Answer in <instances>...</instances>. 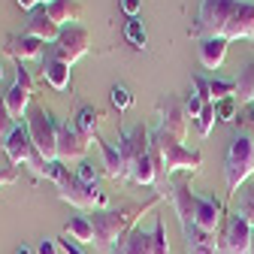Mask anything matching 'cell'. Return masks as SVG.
<instances>
[{"instance_id":"21","label":"cell","mask_w":254,"mask_h":254,"mask_svg":"<svg viewBox=\"0 0 254 254\" xmlns=\"http://www.w3.org/2000/svg\"><path fill=\"white\" fill-rule=\"evenodd\" d=\"M197 52H200V64L206 70H221V64H224V58H227V40H221V37L200 40Z\"/></svg>"},{"instance_id":"15","label":"cell","mask_w":254,"mask_h":254,"mask_svg":"<svg viewBox=\"0 0 254 254\" xmlns=\"http://www.w3.org/2000/svg\"><path fill=\"white\" fill-rule=\"evenodd\" d=\"M221 224H224V203L215 197L194 194V227H200L206 233H218Z\"/></svg>"},{"instance_id":"5","label":"cell","mask_w":254,"mask_h":254,"mask_svg":"<svg viewBox=\"0 0 254 254\" xmlns=\"http://www.w3.org/2000/svg\"><path fill=\"white\" fill-rule=\"evenodd\" d=\"M58 188V197L64 203H70L76 209H85V212H94V209H109V197L97 188V182H82L76 173H64L61 182L55 185Z\"/></svg>"},{"instance_id":"6","label":"cell","mask_w":254,"mask_h":254,"mask_svg":"<svg viewBox=\"0 0 254 254\" xmlns=\"http://www.w3.org/2000/svg\"><path fill=\"white\" fill-rule=\"evenodd\" d=\"M3 151H6V157H9V164H15V167H30V173H34L37 179H43L46 176V161H43V154L37 151V145H34V139H30V130H27V124H15V130L3 139Z\"/></svg>"},{"instance_id":"29","label":"cell","mask_w":254,"mask_h":254,"mask_svg":"<svg viewBox=\"0 0 254 254\" xmlns=\"http://www.w3.org/2000/svg\"><path fill=\"white\" fill-rule=\"evenodd\" d=\"M215 121H218V115H215V103H206V106H203V112H200V115L194 118V124H197V133H200V139H206V136L212 133Z\"/></svg>"},{"instance_id":"16","label":"cell","mask_w":254,"mask_h":254,"mask_svg":"<svg viewBox=\"0 0 254 254\" xmlns=\"http://www.w3.org/2000/svg\"><path fill=\"white\" fill-rule=\"evenodd\" d=\"M112 254H157L154 233L151 230H142L136 224V227H130V230L118 239V245L112 248Z\"/></svg>"},{"instance_id":"13","label":"cell","mask_w":254,"mask_h":254,"mask_svg":"<svg viewBox=\"0 0 254 254\" xmlns=\"http://www.w3.org/2000/svg\"><path fill=\"white\" fill-rule=\"evenodd\" d=\"M148 148H151V130H148L145 124H136L133 130H124V127L118 130V151L124 157L127 170H130L139 157H145Z\"/></svg>"},{"instance_id":"19","label":"cell","mask_w":254,"mask_h":254,"mask_svg":"<svg viewBox=\"0 0 254 254\" xmlns=\"http://www.w3.org/2000/svg\"><path fill=\"white\" fill-rule=\"evenodd\" d=\"M185 233V254H221V242H218V233H206L200 227L190 224Z\"/></svg>"},{"instance_id":"22","label":"cell","mask_w":254,"mask_h":254,"mask_svg":"<svg viewBox=\"0 0 254 254\" xmlns=\"http://www.w3.org/2000/svg\"><path fill=\"white\" fill-rule=\"evenodd\" d=\"M43 79L55 91H67L70 88V64H64L52 55H43Z\"/></svg>"},{"instance_id":"14","label":"cell","mask_w":254,"mask_h":254,"mask_svg":"<svg viewBox=\"0 0 254 254\" xmlns=\"http://www.w3.org/2000/svg\"><path fill=\"white\" fill-rule=\"evenodd\" d=\"M88 145H91V139L82 136L73 124L58 121V161H61V164L82 161V157L88 154Z\"/></svg>"},{"instance_id":"27","label":"cell","mask_w":254,"mask_h":254,"mask_svg":"<svg viewBox=\"0 0 254 254\" xmlns=\"http://www.w3.org/2000/svg\"><path fill=\"white\" fill-rule=\"evenodd\" d=\"M64 233H67L73 242H79V245H94V227H91V218H85V215L70 218V224H67Z\"/></svg>"},{"instance_id":"40","label":"cell","mask_w":254,"mask_h":254,"mask_svg":"<svg viewBox=\"0 0 254 254\" xmlns=\"http://www.w3.org/2000/svg\"><path fill=\"white\" fill-rule=\"evenodd\" d=\"M37 254H58V242L55 239H43L37 245Z\"/></svg>"},{"instance_id":"42","label":"cell","mask_w":254,"mask_h":254,"mask_svg":"<svg viewBox=\"0 0 254 254\" xmlns=\"http://www.w3.org/2000/svg\"><path fill=\"white\" fill-rule=\"evenodd\" d=\"M242 121L254 127V103H248V106H245V115H242Z\"/></svg>"},{"instance_id":"36","label":"cell","mask_w":254,"mask_h":254,"mask_svg":"<svg viewBox=\"0 0 254 254\" xmlns=\"http://www.w3.org/2000/svg\"><path fill=\"white\" fill-rule=\"evenodd\" d=\"M55 242H58V248H61L64 254H85V251L79 248V242H73V239H70L67 233H64V236H58Z\"/></svg>"},{"instance_id":"8","label":"cell","mask_w":254,"mask_h":254,"mask_svg":"<svg viewBox=\"0 0 254 254\" xmlns=\"http://www.w3.org/2000/svg\"><path fill=\"white\" fill-rule=\"evenodd\" d=\"M88 46H91L88 27L70 24V27H61V37H58L52 46H46L43 55H52V58H58V61H64V64H70V67H73V64L88 52Z\"/></svg>"},{"instance_id":"28","label":"cell","mask_w":254,"mask_h":254,"mask_svg":"<svg viewBox=\"0 0 254 254\" xmlns=\"http://www.w3.org/2000/svg\"><path fill=\"white\" fill-rule=\"evenodd\" d=\"M124 37L130 40V46H133V49H145V46H148L145 24H142L139 18H127V24H124Z\"/></svg>"},{"instance_id":"33","label":"cell","mask_w":254,"mask_h":254,"mask_svg":"<svg viewBox=\"0 0 254 254\" xmlns=\"http://www.w3.org/2000/svg\"><path fill=\"white\" fill-rule=\"evenodd\" d=\"M15 124H18V121L9 115V109H6V100L0 97V139H6V136L15 130Z\"/></svg>"},{"instance_id":"23","label":"cell","mask_w":254,"mask_h":254,"mask_svg":"<svg viewBox=\"0 0 254 254\" xmlns=\"http://www.w3.org/2000/svg\"><path fill=\"white\" fill-rule=\"evenodd\" d=\"M49 18L58 24V27H70L82 18V6L76 3V0H52V3L46 6Z\"/></svg>"},{"instance_id":"1","label":"cell","mask_w":254,"mask_h":254,"mask_svg":"<svg viewBox=\"0 0 254 254\" xmlns=\"http://www.w3.org/2000/svg\"><path fill=\"white\" fill-rule=\"evenodd\" d=\"M194 40H254V3L251 0H200L197 21L188 27Z\"/></svg>"},{"instance_id":"7","label":"cell","mask_w":254,"mask_h":254,"mask_svg":"<svg viewBox=\"0 0 254 254\" xmlns=\"http://www.w3.org/2000/svg\"><path fill=\"white\" fill-rule=\"evenodd\" d=\"M24 124H27V130H30V139H34L37 151L43 154V161L46 164L58 161V118L49 109L34 106V109L27 112Z\"/></svg>"},{"instance_id":"9","label":"cell","mask_w":254,"mask_h":254,"mask_svg":"<svg viewBox=\"0 0 254 254\" xmlns=\"http://www.w3.org/2000/svg\"><path fill=\"white\" fill-rule=\"evenodd\" d=\"M154 130L170 133L179 142L188 139V112H185V100H179L176 94H167V97L157 100V127Z\"/></svg>"},{"instance_id":"32","label":"cell","mask_w":254,"mask_h":254,"mask_svg":"<svg viewBox=\"0 0 254 254\" xmlns=\"http://www.w3.org/2000/svg\"><path fill=\"white\" fill-rule=\"evenodd\" d=\"M109 100H112V106H115L118 112H124V109H130V106H133V94L127 91L124 85H112V91H109Z\"/></svg>"},{"instance_id":"39","label":"cell","mask_w":254,"mask_h":254,"mask_svg":"<svg viewBox=\"0 0 254 254\" xmlns=\"http://www.w3.org/2000/svg\"><path fill=\"white\" fill-rule=\"evenodd\" d=\"M12 182H18V170H15V167L0 170V188H3V185H12Z\"/></svg>"},{"instance_id":"31","label":"cell","mask_w":254,"mask_h":254,"mask_svg":"<svg viewBox=\"0 0 254 254\" xmlns=\"http://www.w3.org/2000/svg\"><path fill=\"white\" fill-rule=\"evenodd\" d=\"M239 103H236V97H227V100H218L215 103V115H218V121H224V124H233L236 118H239Z\"/></svg>"},{"instance_id":"35","label":"cell","mask_w":254,"mask_h":254,"mask_svg":"<svg viewBox=\"0 0 254 254\" xmlns=\"http://www.w3.org/2000/svg\"><path fill=\"white\" fill-rule=\"evenodd\" d=\"M203 106H206V103H203V100L197 97L194 91H190L188 97H185V112H188V118H197V115L203 112Z\"/></svg>"},{"instance_id":"11","label":"cell","mask_w":254,"mask_h":254,"mask_svg":"<svg viewBox=\"0 0 254 254\" xmlns=\"http://www.w3.org/2000/svg\"><path fill=\"white\" fill-rule=\"evenodd\" d=\"M221 242V254H251V227L248 221L236 212L227 215L224 221V230L218 233Z\"/></svg>"},{"instance_id":"20","label":"cell","mask_w":254,"mask_h":254,"mask_svg":"<svg viewBox=\"0 0 254 254\" xmlns=\"http://www.w3.org/2000/svg\"><path fill=\"white\" fill-rule=\"evenodd\" d=\"M94 142H97V148H100V154H103V173H106L109 179H130V170H127V164H124L118 145L106 142L100 133L94 136Z\"/></svg>"},{"instance_id":"3","label":"cell","mask_w":254,"mask_h":254,"mask_svg":"<svg viewBox=\"0 0 254 254\" xmlns=\"http://www.w3.org/2000/svg\"><path fill=\"white\" fill-rule=\"evenodd\" d=\"M151 145L161 151V157H164L167 182H170L176 173H190V176H194V173L203 167V154H200L197 148H185V142H179V139L170 136V133L151 130Z\"/></svg>"},{"instance_id":"30","label":"cell","mask_w":254,"mask_h":254,"mask_svg":"<svg viewBox=\"0 0 254 254\" xmlns=\"http://www.w3.org/2000/svg\"><path fill=\"white\" fill-rule=\"evenodd\" d=\"M209 91H212V103L227 100V97H236V82H230V79H209Z\"/></svg>"},{"instance_id":"25","label":"cell","mask_w":254,"mask_h":254,"mask_svg":"<svg viewBox=\"0 0 254 254\" xmlns=\"http://www.w3.org/2000/svg\"><path fill=\"white\" fill-rule=\"evenodd\" d=\"M236 215H242L251 227V254H254V185H242L239 188V200H236Z\"/></svg>"},{"instance_id":"2","label":"cell","mask_w":254,"mask_h":254,"mask_svg":"<svg viewBox=\"0 0 254 254\" xmlns=\"http://www.w3.org/2000/svg\"><path fill=\"white\" fill-rule=\"evenodd\" d=\"M164 200V194H157L145 203H121V206H109V209H94L91 212V227H94V248L100 254H112V248L118 245V239L139 224V218L145 212H151L157 203Z\"/></svg>"},{"instance_id":"17","label":"cell","mask_w":254,"mask_h":254,"mask_svg":"<svg viewBox=\"0 0 254 254\" xmlns=\"http://www.w3.org/2000/svg\"><path fill=\"white\" fill-rule=\"evenodd\" d=\"M24 34L34 37V40H40V43H46V46H52V43L61 37V27L49 18V12H46V6H43V9H34V12H30Z\"/></svg>"},{"instance_id":"43","label":"cell","mask_w":254,"mask_h":254,"mask_svg":"<svg viewBox=\"0 0 254 254\" xmlns=\"http://www.w3.org/2000/svg\"><path fill=\"white\" fill-rule=\"evenodd\" d=\"M15 254H34V251H30L27 245H18V248H15Z\"/></svg>"},{"instance_id":"4","label":"cell","mask_w":254,"mask_h":254,"mask_svg":"<svg viewBox=\"0 0 254 254\" xmlns=\"http://www.w3.org/2000/svg\"><path fill=\"white\" fill-rule=\"evenodd\" d=\"M254 176V139L248 133H236L230 139L227 157H224V182L227 194H239V188Z\"/></svg>"},{"instance_id":"34","label":"cell","mask_w":254,"mask_h":254,"mask_svg":"<svg viewBox=\"0 0 254 254\" xmlns=\"http://www.w3.org/2000/svg\"><path fill=\"white\" fill-rule=\"evenodd\" d=\"M190 85H194V94L203 100V103H212V91H209V79H203V76H194L190 79Z\"/></svg>"},{"instance_id":"38","label":"cell","mask_w":254,"mask_h":254,"mask_svg":"<svg viewBox=\"0 0 254 254\" xmlns=\"http://www.w3.org/2000/svg\"><path fill=\"white\" fill-rule=\"evenodd\" d=\"M82 182H97V173H94V164H88V161H82L79 164V173H76Z\"/></svg>"},{"instance_id":"45","label":"cell","mask_w":254,"mask_h":254,"mask_svg":"<svg viewBox=\"0 0 254 254\" xmlns=\"http://www.w3.org/2000/svg\"><path fill=\"white\" fill-rule=\"evenodd\" d=\"M49 3H52V0H43V6H49Z\"/></svg>"},{"instance_id":"26","label":"cell","mask_w":254,"mask_h":254,"mask_svg":"<svg viewBox=\"0 0 254 254\" xmlns=\"http://www.w3.org/2000/svg\"><path fill=\"white\" fill-rule=\"evenodd\" d=\"M236 103L245 109L248 103H254V64H245L239 79H236Z\"/></svg>"},{"instance_id":"18","label":"cell","mask_w":254,"mask_h":254,"mask_svg":"<svg viewBox=\"0 0 254 254\" xmlns=\"http://www.w3.org/2000/svg\"><path fill=\"white\" fill-rule=\"evenodd\" d=\"M6 52L12 55V61H15V64L34 61V58H40V61H43L46 43H40V40H34V37H27V34H12V37H6Z\"/></svg>"},{"instance_id":"37","label":"cell","mask_w":254,"mask_h":254,"mask_svg":"<svg viewBox=\"0 0 254 254\" xmlns=\"http://www.w3.org/2000/svg\"><path fill=\"white\" fill-rule=\"evenodd\" d=\"M139 9H142V0H121V12L127 18H139Z\"/></svg>"},{"instance_id":"41","label":"cell","mask_w":254,"mask_h":254,"mask_svg":"<svg viewBox=\"0 0 254 254\" xmlns=\"http://www.w3.org/2000/svg\"><path fill=\"white\" fill-rule=\"evenodd\" d=\"M15 3H18V6H21L24 12H34V9H37V6L43 3V0H15Z\"/></svg>"},{"instance_id":"44","label":"cell","mask_w":254,"mask_h":254,"mask_svg":"<svg viewBox=\"0 0 254 254\" xmlns=\"http://www.w3.org/2000/svg\"><path fill=\"white\" fill-rule=\"evenodd\" d=\"M0 79H3V64H0Z\"/></svg>"},{"instance_id":"10","label":"cell","mask_w":254,"mask_h":254,"mask_svg":"<svg viewBox=\"0 0 254 254\" xmlns=\"http://www.w3.org/2000/svg\"><path fill=\"white\" fill-rule=\"evenodd\" d=\"M164 197L173 203L182 230H188L190 224H194V190H190V173H185L179 179H170L167 188H164Z\"/></svg>"},{"instance_id":"12","label":"cell","mask_w":254,"mask_h":254,"mask_svg":"<svg viewBox=\"0 0 254 254\" xmlns=\"http://www.w3.org/2000/svg\"><path fill=\"white\" fill-rule=\"evenodd\" d=\"M30 94H34V79H30L27 67L24 64H15V82L12 88L3 94V100H6V109L15 121H21L27 112H30Z\"/></svg>"},{"instance_id":"24","label":"cell","mask_w":254,"mask_h":254,"mask_svg":"<svg viewBox=\"0 0 254 254\" xmlns=\"http://www.w3.org/2000/svg\"><path fill=\"white\" fill-rule=\"evenodd\" d=\"M100 118H103V112L100 109H94V106H88V103H82L79 109H76V118H73V127L82 133V136H88V139H94L97 136V124H100Z\"/></svg>"}]
</instances>
